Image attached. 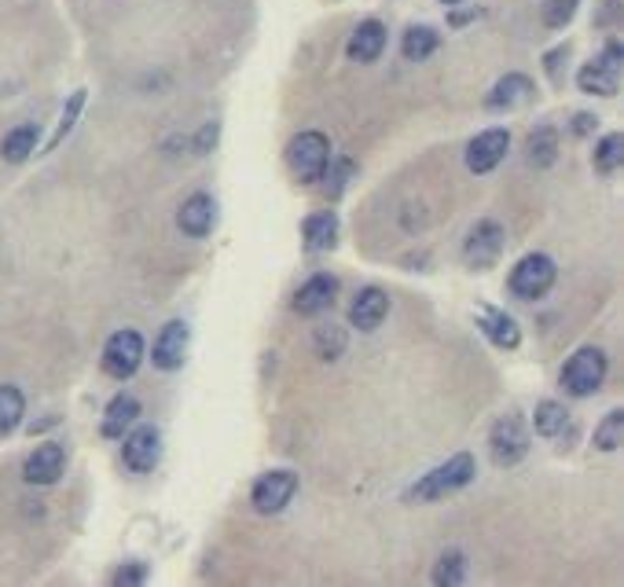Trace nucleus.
Masks as SVG:
<instances>
[{
  "mask_svg": "<svg viewBox=\"0 0 624 587\" xmlns=\"http://www.w3.org/2000/svg\"><path fill=\"white\" fill-rule=\"evenodd\" d=\"M530 165L533 170H551V165L558 162V129L551 125H540L530 133Z\"/></svg>",
  "mask_w": 624,
  "mask_h": 587,
  "instance_id": "obj_24",
  "label": "nucleus"
},
{
  "mask_svg": "<svg viewBox=\"0 0 624 587\" xmlns=\"http://www.w3.org/2000/svg\"><path fill=\"white\" fill-rule=\"evenodd\" d=\"M577 8H581V0H544V4H540V19H544L547 30H562V27H570Z\"/></svg>",
  "mask_w": 624,
  "mask_h": 587,
  "instance_id": "obj_31",
  "label": "nucleus"
},
{
  "mask_svg": "<svg viewBox=\"0 0 624 587\" xmlns=\"http://www.w3.org/2000/svg\"><path fill=\"white\" fill-rule=\"evenodd\" d=\"M143 415L140 401L133 397V393H118V397H111V404H107L103 412V423H100V434L107 441H122L129 429L137 426V418Z\"/></svg>",
  "mask_w": 624,
  "mask_h": 587,
  "instance_id": "obj_20",
  "label": "nucleus"
},
{
  "mask_svg": "<svg viewBox=\"0 0 624 587\" xmlns=\"http://www.w3.org/2000/svg\"><path fill=\"white\" fill-rule=\"evenodd\" d=\"M390 316V294L382 291V286H364L356 297H353V305H350V323L356 331H379L382 327V320Z\"/></svg>",
  "mask_w": 624,
  "mask_h": 587,
  "instance_id": "obj_16",
  "label": "nucleus"
},
{
  "mask_svg": "<svg viewBox=\"0 0 624 587\" xmlns=\"http://www.w3.org/2000/svg\"><path fill=\"white\" fill-rule=\"evenodd\" d=\"M471 19H477V11H455V16H452V27H463V22H471Z\"/></svg>",
  "mask_w": 624,
  "mask_h": 587,
  "instance_id": "obj_37",
  "label": "nucleus"
},
{
  "mask_svg": "<svg viewBox=\"0 0 624 587\" xmlns=\"http://www.w3.org/2000/svg\"><path fill=\"white\" fill-rule=\"evenodd\" d=\"M474 474H477L474 455L471 452H460V455H452V459H445L441 466H434L430 474L419 477L407 496H412L415 503H437V499H445V496L460 493V488L471 485Z\"/></svg>",
  "mask_w": 624,
  "mask_h": 587,
  "instance_id": "obj_1",
  "label": "nucleus"
},
{
  "mask_svg": "<svg viewBox=\"0 0 624 587\" xmlns=\"http://www.w3.org/2000/svg\"><path fill=\"white\" fill-rule=\"evenodd\" d=\"M437 48H441V33L434 27H407L404 30L401 55L407 59V63H426Z\"/></svg>",
  "mask_w": 624,
  "mask_h": 587,
  "instance_id": "obj_23",
  "label": "nucleus"
},
{
  "mask_svg": "<svg viewBox=\"0 0 624 587\" xmlns=\"http://www.w3.org/2000/svg\"><path fill=\"white\" fill-rule=\"evenodd\" d=\"M328 162H331V140L316 133V129H305V133H298L286 143V165H291L302 184H316L323 170H328Z\"/></svg>",
  "mask_w": 624,
  "mask_h": 587,
  "instance_id": "obj_3",
  "label": "nucleus"
},
{
  "mask_svg": "<svg viewBox=\"0 0 624 587\" xmlns=\"http://www.w3.org/2000/svg\"><path fill=\"white\" fill-rule=\"evenodd\" d=\"M143 356H148V350H143V338L137 331H114L103 345V371L114 382H129L140 371Z\"/></svg>",
  "mask_w": 624,
  "mask_h": 587,
  "instance_id": "obj_7",
  "label": "nucleus"
},
{
  "mask_svg": "<svg viewBox=\"0 0 624 587\" xmlns=\"http://www.w3.org/2000/svg\"><path fill=\"white\" fill-rule=\"evenodd\" d=\"M67 470V452L63 445H56V441H44V445H38L30 455L27 463H22V477H27V485H56L59 477H63Z\"/></svg>",
  "mask_w": 624,
  "mask_h": 587,
  "instance_id": "obj_13",
  "label": "nucleus"
},
{
  "mask_svg": "<svg viewBox=\"0 0 624 587\" xmlns=\"http://www.w3.org/2000/svg\"><path fill=\"white\" fill-rule=\"evenodd\" d=\"M477 327H482L485 338L496 345V350H519L522 345V327L514 323L511 313H503L496 305H482L477 308Z\"/></svg>",
  "mask_w": 624,
  "mask_h": 587,
  "instance_id": "obj_17",
  "label": "nucleus"
},
{
  "mask_svg": "<svg viewBox=\"0 0 624 587\" xmlns=\"http://www.w3.org/2000/svg\"><path fill=\"white\" fill-rule=\"evenodd\" d=\"M573 136H587V133H595L598 129V118L595 114H573Z\"/></svg>",
  "mask_w": 624,
  "mask_h": 587,
  "instance_id": "obj_36",
  "label": "nucleus"
},
{
  "mask_svg": "<svg viewBox=\"0 0 624 587\" xmlns=\"http://www.w3.org/2000/svg\"><path fill=\"white\" fill-rule=\"evenodd\" d=\"M606 371H610L606 353L598 350V345H581L566 361V367H562V389H566L570 397L584 401L606 382Z\"/></svg>",
  "mask_w": 624,
  "mask_h": 587,
  "instance_id": "obj_2",
  "label": "nucleus"
},
{
  "mask_svg": "<svg viewBox=\"0 0 624 587\" xmlns=\"http://www.w3.org/2000/svg\"><path fill=\"white\" fill-rule=\"evenodd\" d=\"M511 151V133L507 129H485V133H477L471 140V148H466V170L471 173H492L496 165L507 159Z\"/></svg>",
  "mask_w": 624,
  "mask_h": 587,
  "instance_id": "obj_12",
  "label": "nucleus"
},
{
  "mask_svg": "<svg viewBox=\"0 0 624 587\" xmlns=\"http://www.w3.org/2000/svg\"><path fill=\"white\" fill-rule=\"evenodd\" d=\"M536 95V85H533V78H525V74H503L496 85H492V92L485 95V111H514V107H522V103H530Z\"/></svg>",
  "mask_w": 624,
  "mask_h": 587,
  "instance_id": "obj_19",
  "label": "nucleus"
},
{
  "mask_svg": "<svg viewBox=\"0 0 624 587\" xmlns=\"http://www.w3.org/2000/svg\"><path fill=\"white\" fill-rule=\"evenodd\" d=\"M294 496H298L294 470H269L258 477L254 488H250V503H254L258 514H280Z\"/></svg>",
  "mask_w": 624,
  "mask_h": 587,
  "instance_id": "obj_10",
  "label": "nucleus"
},
{
  "mask_svg": "<svg viewBox=\"0 0 624 587\" xmlns=\"http://www.w3.org/2000/svg\"><path fill=\"white\" fill-rule=\"evenodd\" d=\"M592 162H595V170L610 176V173H617L621 170V162H624V136L621 133H610L595 143V151H592Z\"/></svg>",
  "mask_w": 624,
  "mask_h": 587,
  "instance_id": "obj_28",
  "label": "nucleus"
},
{
  "mask_svg": "<svg viewBox=\"0 0 624 587\" xmlns=\"http://www.w3.org/2000/svg\"><path fill=\"white\" fill-rule=\"evenodd\" d=\"M621 70H624V44L606 41L603 52H598L592 63L581 67L577 85L587 95H603V100H610V95H617L621 89Z\"/></svg>",
  "mask_w": 624,
  "mask_h": 587,
  "instance_id": "obj_4",
  "label": "nucleus"
},
{
  "mask_svg": "<svg viewBox=\"0 0 624 587\" xmlns=\"http://www.w3.org/2000/svg\"><path fill=\"white\" fill-rule=\"evenodd\" d=\"M334 297H339V280H334L331 272H316V275H309L302 286H298L294 313L298 316H320V313H328V308L334 305Z\"/></svg>",
  "mask_w": 624,
  "mask_h": 587,
  "instance_id": "obj_14",
  "label": "nucleus"
},
{
  "mask_svg": "<svg viewBox=\"0 0 624 587\" xmlns=\"http://www.w3.org/2000/svg\"><path fill=\"white\" fill-rule=\"evenodd\" d=\"M143 580H148V566H143V561H125V566L111 577L114 587H137Z\"/></svg>",
  "mask_w": 624,
  "mask_h": 587,
  "instance_id": "obj_34",
  "label": "nucleus"
},
{
  "mask_svg": "<svg viewBox=\"0 0 624 587\" xmlns=\"http://www.w3.org/2000/svg\"><path fill=\"white\" fill-rule=\"evenodd\" d=\"M386 41H390V33H386V22H379V19H364L360 27L353 30V38L350 44H345V55L353 59V63H375V59L386 52Z\"/></svg>",
  "mask_w": 624,
  "mask_h": 587,
  "instance_id": "obj_18",
  "label": "nucleus"
},
{
  "mask_svg": "<svg viewBox=\"0 0 624 587\" xmlns=\"http://www.w3.org/2000/svg\"><path fill=\"white\" fill-rule=\"evenodd\" d=\"M81 111H85V89H78V92L67 100L63 114H59V125L52 129V136H48V143H44V154H48V151H59V143H63L70 133H74V125H78Z\"/></svg>",
  "mask_w": 624,
  "mask_h": 587,
  "instance_id": "obj_27",
  "label": "nucleus"
},
{
  "mask_svg": "<svg viewBox=\"0 0 624 587\" xmlns=\"http://www.w3.org/2000/svg\"><path fill=\"white\" fill-rule=\"evenodd\" d=\"M533 429L540 437H558L562 429H570V412L558 401H540L533 412Z\"/></svg>",
  "mask_w": 624,
  "mask_h": 587,
  "instance_id": "obj_26",
  "label": "nucleus"
},
{
  "mask_svg": "<svg viewBox=\"0 0 624 587\" xmlns=\"http://www.w3.org/2000/svg\"><path fill=\"white\" fill-rule=\"evenodd\" d=\"M159 459H162V429L159 426L143 423L122 437V463L133 474H151L154 466H159Z\"/></svg>",
  "mask_w": 624,
  "mask_h": 587,
  "instance_id": "obj_8",
  "label": "nucleus"
},
{
  "mask_svg": "<svg viewBox=\"0 0 624 587\" xmlns=\"http://www.w3.org/2000/svg\"><path fill=\"white\" fill-rule=\"evenodd\" d=\"M188 342H191L188 323L170 320L151 345V364L159 371H180V364H184V356H188Z\"/></svg>",
  "mask_w": 624,
  "mask_h": 587,
  "instance_id": "obj_15",
  "label": "nucleus"
},
{
  "mask_svg": "<svg viewBox=\"0 0 624 587\" xmlns=\"http://www.w3.org/2000/svg\"><path fill=\"white\" fill-rule=\"evenodd\" d=\"M441 4H460V0H441Z\"/></svg>",
  "mask_w": 624,
  "mask_h": 587,
  "instance_id": "obj_38",
  "label": "nucleus"
},
{
  "mask_svg": "<svg viewBox=\"0 0 624 587\" xmlns=\"http://www.w3.org/2000/svg\"><path fill=\"white\" fill-rule=\"evenodd\" d=\"M350 176H353V162L350 159H339V162H328V170H323L320 181H328V191L331 195H339V191L350 184Z\"/></svg>",
  "mask_w": 624,
  "mask_h": 587,
  "instance_id": "obj_33",
  "label": "nucleus"
},
{
  "mask_svg": "<svg viewBox=\"0 0 624 587\" xmlns=\"http://www.w3.org/2000/svg\"><path fill=\"white\" fill-rule=\"evenodd\" d=\"M38 143H41V125L22 122L16 129H8L4 140H0V159H4L8 165H22L33 151H38Z\"/></svg>",
  "mask_w": 624,
  "mask_h": 587,
  "instance_id": "obj_21",
  "label": "nucleus"
},
{
  "mask_svg": "<svg viewBox=\"0 0 624 587\" xmlns=\"http://www.w3.org/2000/svg\"><path fill=\"white\" fill-rule=\"evenodd\" d=\"M22 415H27V397H22L19 386H0V437L16 434Z\"/></svg>",
  "mask_w": 624,
  "mask_h": 587,
  "instance_id": "obj_25",
  "label": "nucleus"
},
{
  "mask_svg": "<svg viewBox=\"0 0 624 587\" xmlns=\"http://www.w3.org/2000/svg\"><path fill=\"white\" fill-rule=\"evenodd\" d=\"M213 224H218V199H213L210 191H195V195H188L180 202L177 227L188 239H207L213 232Z\"/></svg>",
  "mask_w": 624,
  "mask_h": 587,
  "instance_id": "obj_11",
  "label": "nucleus"
},
{
  "mask_svg": "<svg viewBox=\"0 0 624 587\" xmlns=\"http://www.w3.org/2000/svg\"><path fill=\"white\" fill-rule=\"evenodd\" d=\"M530 426L519 415H503L489 429V452L496 466H519L530 455Z\"/></svg>",
  "mask_w": 624,
  "mask_h": 587,
  "instance_id": "obj_6",
  "label": "nucleus"
},
{
  "mask_svg": "<svg viewBox=\"0 0 624 587\" xmlns=\"http://www.w3.org/2000/svg\"><path fill=\"white\" fill-rule=\"evenodd\" d=\"M503 246H507V232H503V224L485 217L466 232L463 257H466V265H474V269H492L500 261Z\"/></svg>",
  "mask_w": 624,
  "mask_h": 587,
  "instance_id": "obj_9",
  "label": "nucleus"
},
{
  "mask_svg": "<svg viewBox=\"0 0 624 587\" xmlns=\"http://www.w3.org/2000/svg\"><path fill=\"white\" fill-rule=\"evenodd\" d=\"M466 580V555L463 550H445L434 566V584L437 587H455Z\"/></svg>",
  "mask_w": 624,
  "mask_h": 587,
  "instance_id": "obj_30",
  "label": "nucleus"
},
{
  "mask_svg": "<svg viewBox=\"0 0 624 587\" xmlns=\"http://www.w3.org/2000/svg\"><path fill=\"white\" fill-rule=\"evenodd\" d=\"M302 239H305V250L309 254H323V250H331L339 243V217H334L331 210H320L305 217L302 224Z\"/></svg>",
  "mask_w": 624,
  "mask_h": 587,
  "instance_id": "obj_22",
  "label": "nucleus"
},
{
  "mask_svg": "<svg viewBox=\"0 0 624 587\" xmlns=\"http://www.w3.org/2000/svg\"><path fill=\"white\" fill-rule=\"evenodd\" d=\"M621 441H624V412H621V407H614V412H606L603 423L595 426L592 445H595L598 452H617Z\"/></svg>",
  "mask_w": 624,
  "mask_h": 587,
  "instance_id": "obj_29",
  "label": "nucleus"
},
{
  "mask_svg": "<svg viewBox=\"0 0 624 587\" xmlns=\"http://www.w3.org/2000/svg\"><path fill=\"white\" fill-rule=\"evenodd\" d=\"M213 143H218V125L210 122V125L199 129V136H195V154H207Z\"/></svg>",
  "mask_w": 624,
  "mask_h": 587,
  "instance_id": "obj_35",
  "label": "nucleus"
},
{
  "mask_svg": "<svg viewBox=\"0 0 624 587\" xmlns=\"http://www.w3.org/2000/svg\"><path fill=\"white\" fill-rule=\"evenodd\" d=\"M316 353L323 356V361H339V356L345 353V334L339 327H320L316 331Z\"/></svg>",
  "mask_w": 624,
  "mask_h": 587,
  "instance_id": "obj_32",
  "label": "nucleus"
},
{
  "mask_svg": "<svg viewBox=\"0 0 624 587\" xmlns=\"http://www.w3.org/2000/svg\"><path fill=\"white\" fill-rule=\"evenodd\" d=\"M555 280H558V269L547 254H525L519 265L511 269L507 286L519 302H536V297H544L551 286H555Z\"/></svg>",
  "mask_w": 624,
  "mask_h": 587,
  "instance_id": "obj_5",
  "label": "nucleus"
}]
</instances>
